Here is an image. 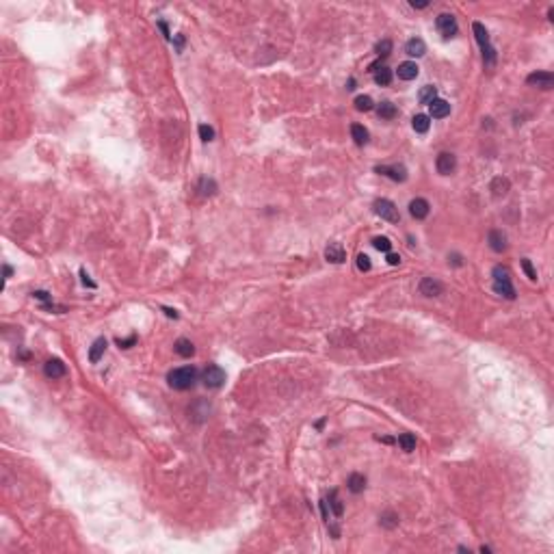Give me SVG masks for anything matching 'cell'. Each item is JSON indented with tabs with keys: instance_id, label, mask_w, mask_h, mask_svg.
Returning a JSON list of instances; mask_svg holds the SVG:
<instances>
[{
	"instance_id": "obj_1",
	"label": "cell",
	"mask_w": 554,
	"mask_h": 554,
	"mask_svg": "<svg viewBox=\"0 0 554 554\" xmlns=\"http://www.w3.org/2000/svg\"><path fill=\"white\" fill-rule=\"evenodd\" d=\"M167 381H169V385L175 390H189V388H193L195 381H197V368H193V366L175 368L167 375Z\"/></svg>"
},
{
	"instance_id": "obj_2",
	"label": "cell",
	"mask_w": 554,
	"mask_h": 554,
	"mask_svg": "<svg viewBox=\"0 0 554 554\" xmlns=\"http://www.w3.org/2000/svg\"><path fill=\"white\" fill-rule=\"evenodd\" d=\"M472 31H474V37H476L478 46H481V50H483V63H485V67H493V65H496V50H493L491 44H490L487 29L481 24V22H474Z\"/></svg>"
},
{
	"instance_id": "obj_3",
	"label": "cell",
	"mask_w": 554,
	"mask_h": 554,
	"mask_svg": "<svg viewBox=\"0 0 554 554\" xmlns=\"http://www.w3.org/2000/svg\"><path fill=\"white\" fill-rule=\"evenodd\" d=\"M372 208H375V215H379L383 221H390V223L400 221V212H398L396 204L390 202V199H377Z\"/></svg>"
},
{
	"instance_id": "obj_4",
	"label": "cell",
	"mask_w": 554,
	"mask_h": 554,
	"mask_svg": "<svg viewBox=\"0 0 554 554\" xmlns=\"http://www.w3.org/2000/svg\"><path fill=\"white\" fill-rule=\"evenodd\" d=\"M202 381L206 383V388H212V390L221 388V385L225 383V370H223L221 366H217V364L206 366L204 372H202Z\"/></svg>"
},
{
	"instance_id": "obj_5",
	"label": "cell",
	"mask_w": 554,
	"mask_h": 554,
	"mask_svg": "<svg viewBox=\"0 0 554 554\" xmlns=\"http://www.w3.org/2000/svg\"><path fill=\"white\" fill-rule=\"evenodd\" d=\"M435 24H437V29H440V32L446 37V39L455 37V35H457V31H459L457 20H455L450 13H440V16H437V20H435Z\"/></svg>"
},
{
	"instance_id": "obj_6",
	"label": "cell",
	"mask_w": 554,
	"mask_h": 554,
	"mask_svg": "<svg viewBox=\"0 0 554 554\" xmlns=\"http://www.w3.org/2000/svg\"><path fill=\"white\" fill-rule=\"evenodd\" d=\"M375 171L385 175V178L394 180V182H405L407 180V169L403 165H379V167H375Z\"/></svg>"
},
{
	"instance_id": "obj_7",
	"label": "cell",
	"mask_w": 554,
	"mask_h": 554,
	"mask_svg": "<svg viewBox=\"0 0 554 554\" xmlns=\"http://www.w3.org/2000/svg\"><path fill=\"white\" fill-rule=\"evenodd\" d=\"M455 167H457V158L450 154V152H442V154L435 158V169H437V174L450 175V174L455 171Z\"/></svg>"
},
{
	"instance_id": "obj_8",
	"label": "cell",
	"mask_w": 554,
	"mask_h": 554,
	"mask_svg": "<svg viewBox=\"0 0 554 554\" xmlns=\"http://www.w3.org/2000/svg\"><path fill=\"white\" fill-rule=\"evenodd\" d=\"M526 82L539 87V89H552L554 76H552V72H533L526 76Z\"/></svg>"
},
{
	"instance_id": "obj_9",
	"label": "cell",
	"mask_w": 554,
	"mask_h": 554,
	"mask_svg": "<svg viewBox=\"0 0 554 554\" xmlns=\"http://www.w3.org/2000/svg\"><path fill=\"white\" fill-rule=\"evenodd\" d=\"M444 292V284L435 277H422L420 282V295L425 297H440Z\"/></svg>"
},
{
	"instance_id": "obj_10",
	"label": "cell",
	"mask_w": 554,
	"mask_h": 554,
	"mask_svg": "<svg viewBox=\"0 0 554 554\" xmlns=\"http://www.w3.org/2000/svg\"><path fill=\"white\" fill-rule=\"evenodd\" d=\"M429 210H431V206L425 197H416V199H412V204H409V215L413 219H418V221L429 217Z\"/></svg>"
},
{
	"instance_id": "obj_11",
	"label": "cell",
	"mask_w": 554,
	"mask_h": 554,
	"mask_svg": "<svg viewBox=\"0 0 554 554\" xmlns=\"http://www.w3.org/2000/svg\"><path fill=\"white\" fill-rule=\"evenodd\" d=\"M44 372L48 379H61V377L67 375V368L61 360H48L44 364Z\"/></svg>"
},
{
	"instance_id": "obj_12",
	"label": "cell",
	"mask_w": 554,
	"mask_h": 554,
	"mask_svg": "<svg viewBox=\"0 0 554 554\" xmlns=\"http://www.w3.org/2000/svg\"><path fill=\"white\" fill-rule=\"evenodd\" d=\"M450 115V104L442 97H435V100L429 104V117H435V119H444Z\"/></svg>"
},
{
	"instance_id": "obj_13",
	"label": "cell",
	"mask_w": 554,
	"mask_h": 554,
	"mask_svg": "<svg viewBox=\"0 0 554 554\" xmlns=\"http://www.w3.org/2000/svg\"><path fill=\"white\" fill-rule=\"evenodd\" d=\"M487 243H490V247L496 253H502V251L507 249V236L502 234L500 230H491L490 236H487Z\"/></svg>"
},
{
	"instance_id": "obj_14",
	"label": "cell",
	"mask_w": 554,
	"mask_h": 554,
	"mask_svg": "<svg viewBox=\"0 0 554 554\" xmlns=\"http://www.w3.org/2000/svg\"><path fill=\"white\" fill-rule=\"evenodd\" d=\"M325 258H327L329 262H333V264H342L344 260H347V251L342 249V245L333 243V245H329L327 249H325Z\"/></svg>"
},
{
	"instance_id": "obj_15",
	"label": "cell",
	"mask_w": 554,
	"mask_h": 554,
	"mask_svg": "<svg viewBox=\"0 0 554 554\" xmlns=\"http://www.w3.org/2000/svg\"><path fill=\"white\" fill-rule=\"evenodd\" d=\"M405 52L409 54V57H422V54L427 52V46H425V41L420 39V37H412V39L405 44Z\"/></svg>"
},
{
	"instance_id": "obj_16",
	"label": "cell",
	"mask_w": 554,
	"mask_h": 554,
	"mask_svg": "<svg viewBox=\"0 0 554 554\" xmlns=\"http://www.w3.org/2000/svg\"><path fill=\"white\" fill-rule=\"evenodd\" d=\"M418 65L413 63V61H405V63H400L398 65V69H396V74H398V78L400 80H413V78L418 76Z\"/></svg>"
},
{
	"instance_id": "obj_17",
	"label": "cell",
	"mask_w": 554,
	"mask_h": 554,
	"mask_svg": "<svg viewBox=\"0 0 554 554\" xmlns=\"http://www.w3.org/2000/svg\"><path fill=\"white\" fill-rule=\"evenodd\" d=\"M104 351H106V338L93 340V344H91V348H89V362H91V364H97V362H100V357L104 355Z\"/></svg>"
},
{
	"instance_id": "obj_18",
	"label": "cell",
	"mask_w": 554,
	"mask_h": 554,
	"mask_svg": "<svg viewBox=\"0 0 554 554\" xmlns=\"http://www.w3.org/2000/svg\"><path fill=\"white\" fill-rule=\"evenodd\" d=\"M509 189H511V182L507 178H493L491 180V184H490V190L493 193V197H502V195H507L509 193Z\"/></svg>"
},
{
	"instance_id": "obj_19",
	"label": "cell",
	"mask_w": 554,
	"mask_h": 554,
	"mask_svg": "<svg viewBox=\"0 0 554 554\" xmlns=\"http://www.w3.org/2000/svg\"><path fill=\"white\" fill-rule=\"evenodd\" d=\"M174 348H175V353H178L180 357H193V355H195V347H193V342H190V340H186V338L175 340Z\"/></svg>"
},
{
	"instance_id": "obj_20",
	"label": "cell",
	"mask_w": 554,
	"mask_h": 554,
	"mask_svg": "<svg viewBox=\"0 0 554 554\" xmlns=\"http://www.w3.org/2000/svg\"><path fill=\"white\" fill-rule=\"evenodd\" d=\"M347 487H348V491H353V493H362L366 487V476L364 474H357V472L351 474L348 481H347Z\"/></svg>"
},
{
	"instance_id": "obj_21",
	"label": "cell",
	"mask_w": 554,
	"mask_h": 554,
	"mask_svg": "<svg viewBox=\"0 0 554 554\" xmlns=\"http://www.w3.org/2000/svg\"><path fill=\"white\" fill-rule=\"evenodd\" d=\"M351 137L357 145H366V143H368V130H366L362 124H353L351 126Z\"/></svg>"
},
{
	"instance_id": "obj_22",
	"label": "cell",
	"mask_w": 554,
	"mask_h": 554,
	"mask_svg": "<svg viewBox=\"0 0 554 554\" xmlns=\"http://www.w3.org/2000/svg\"><path fill=\"white\" fill-rule=\"evenodd\" d=\"M375 82L377 85H381V87H388L390 82H392V69L390 67H385V65H381L379 69H375Z\"/></svg>"
},
{
	"instance_id": "obj_23",
	"label": "cell",
	"mask_w": 554,
	"mask_h": 554,
	"mask_svg": "<svg viewBox=\"0 0 554 554\" xmlns=\"http://www.w3.org/2000/svg\"><path fill=\"white\" fill-rule=\"evenodd\" d=\"M412 126H413V130H416V132L425 134L427 130L431 128V117H429V115H422V113H420V115H416V117L412 119Z\"/></svg>"
},
{
	"instance_id": "obj_24",
	"label": "cell",
	"mask_w": 554,
	"mask_h": 554,
	"mask_svg": "<svg viewBox=\"0 0 554 554\" xmlns=\"http://www.w3.org/2000/svg\"><path fill=\"white\" fill-rule=\"evenodd\" d=\"M435 97H437V89H435V87H433V85H427V87H422V89H420V93H418V102H420V104H427V106H429L431 102L435 100Z\"/></svg>"
},
{
	"instance_id": "obj_25",
	"label": "cell",
	"mask_w": 554,
	"mask_h": 554,
	"mask_svg": "<svg viewBox=\"0 0 554 554\" xmlns=\"http://www.w3.org/2000/svg\"><path fill=\"white\" fill-rule=\"evenodd\" d=\"M377 113H379V117H381V119H394V117H396L398 111H396V106H394L392 102L385 100V102H381V104H379Z\"/></svg>"
},
{
	"instance_id": "obj_26",
	"label": "cell",
	"mask_w": 554,
	"mask_h": 554,
	"mask_svg": "<svg viewBox=\"0 0 554 554\" xmlns=\"http://www.w3.org/2000/svg\"><path fill=\"white\" fill-rule=\"evenodd\" d=\"M493 290L507 299H515V288L511 286V282H493Z\"/></svg>"
},
{
	"instance_id": "obj_27",
	"label": "cell",
	"mask_w": 554,
	"mask_h": 554,
	"mask_svg": "<svg viewBox=\"0 0 554 554\" xmlns=\"http://www.w3.org/2000/svg\"><path fill=\"white\" fill-rule=\"evenodd\" d=\"M398 444H400V448H403L405 453H412V450L416 448V437H413L412 433H400V435H398Z\"/></svg>"
},
{
	"instance_id": "obj_28",
	"label": "cell",
	"mask_w": 554,
	"mask_h": 554,
	"mask_svg": "<svg viewBox=\"0 0 554 554\" xmlns=\"http://www.w3.org/2000/svg\"><path fill=\"white\" fill-rule=\"evenodd\" d=\"M329 505H332L333 515H336V518H342L344 507H342V502H340V498H338V491H336V490H332V493H329Z\"/></svg>"
},
{
	"instance_id": "obj_29",
	"label": "cell",
	"mask_w": 554,
	"mask_h": 554,
	"mask_svg": "<svg viewBox=\"0 0 554 554\" xmlns=\"http://www.w3.org/2000/svg\"><path fill=\"white\" fill-rule=\"evenodd\" d=\"M372 247H375L377 251L390 253V249H392V240H390L388 236H377V238H372Z\"/></svg>"
},
{
	"instance_id": "obj_30",
	"label": "cell",
	"mask_w": 554,
	"mask_h": 554,
	"mask_svg": "<svg viewBox=\"0 0 554 554\" xmlns=\"http://www.w3.org/2000/svg\"><path fill=\"white\" fill-rule=\"evenodd\" d=\"M491 275H493V282H511V273H509V269L502 267V264L493 267Z\"/></svg>"
},
{
	"instance_id": "obj_31",
	"label": "cell",
	"mask_w": 554,
	"mask_h": 554,
	"mask_svg": "<svg viewBox=\"0 0 554 554\" xmlns=\"http://www.w3.org/2000/svg\"><path fill=\"white\" fill-rule=\"evenodd\" d=\"M199 190H202V195H215V193H217V184H215V180L202 178V180H199Z\"/></svg>"
},
{
	"instance_id": "obj_32",
	"label": "cell",
	"mask_w": 554,
	"mask_h": 554,
	"mask_svg": "<svg viewBox=\"0 0 554 554\" xmlns=\"http://www.w3.org/2000/svg\"><path fill=\"white\" fill-rule=\"evenodd\" d=\"M353 104H355L357 111H364V113H366V111L372 109V97L370 95H357Z\"/></svg>"
},
{
	"instance_id": "obj_33",
	"label": "cell",
	"mask_w": 554,
	"mask_h": 554,
	"mask_svg": "<svg viewBox=\"0 0 554 554\" xmlns=\"http://www.w3.org/2000/svg\"><path fill=\"white\" fill-rule=\"evenodd\" d=\"M379 520H381V526H385V528H394V526H398V515L392 513V511L383 513Z\"/></svg>"
},
{
	"instance_id": "obj_34",
	"label": "cell",
	"mask_w": 554,
	"mask_h": 554,
	"mask_svg": "<svg viewBox=\"0 0 554 554\" xmlns=\"http://www.w3.org/2000/svg\"><path fill=\"white\" fill-rule=\"evenodd\" d=\"M375 50H377L379 57H388V54L392 52V41H390V39H381L379 44L375 46Z\"/></svg>"
},
{
	"instance_id": "obj_35",
	"label": "cell",
	"mask_w": 554,
	"mask_h": 554,
	"mask_svg": "<svg viewBox=\"0 0 554 554\" xmlns=\"http://www.w3.org/2000/svg\"><path fill=\"white\" fill-rule=\"evenodd\" d=\"M357 269H360L362 273H368L370 269H372V264H370V258L366 253H360L357 255Z\"/></svg>"
},
{
	"instance_id": "obj_36",
	"label": "cell",
	"mask_w": 554,
	"mask_h": 554,
	"mask_svg": "<svg viewBox=\"0 0 554 554\" xmlns=\"http://www.w3.org/2000/svg\"><path fill=\"white\" fill-rule=\"evenodd\" d=\"M199 137H202V141H212V139H215V130H212L210 126L202 124L199 126Z\"/></svg>"
},
{
	"instance_id": "obj_37",
	"label": "cell",
	"mask_w": 554,
	"mask_h": 554,
	"mask_svg": "<svg viewBox=\"0 0 554 554\" xmlns=\"http://www.w3.org/2000/svg\"><path fill=\"white\" fill-rule=\"evenodd\" d=\"M522 269H524V273L528 275V279H537V271L533 269V262H530L528 258H524L522 260Z\"/></svg>"
},
{
	"instance_id": "obj_38",
	"label": "cell",
	"mask_w": 554,
	"mask_h": 554,
	"mask_svg": "<svg viewBox=\"0 0 554 554\" xmlns=\"http://www.w3.org/2000/svg\"><path fill=\"white\" fill-rule=\"evenodd\" d=\"M134 342H137V336H130V338H126V340H122V338L117 340V344H119L122 348H130Z\"/></svg>"
},
{
	"instance_id": "obj_39",
	"label": "cell",
	"mask_w": 554,
	"mask_h": 554,
	"mask_svg": "<svg viewBox=\"0 0 554 554\" xmlns=\"http://www.w3.org/2000/svg\"><path fill=\"white\" fill-rule=\"evenodd\" d=\"M388 264H390V267H398V264H400V255L390 251V253H388Z\"/></svg>"
},
{
	"instance_id": "obj_40",
	"label": "cell",
	"mask_w": 554,
	"mask_h": 554,
	"mask_svg": "<svg viewBox=\"0 0 554 554\" xmlns=\"http://www.w3.org/2000/svg\"><path fill=\"white\" fill-rule=\"evenodd\" d=\"M80 277H82V284H85V286H89V288H95V284L91 282V279H89V275H87L85 271H80Z\"/></svg>"
},
{
	"instance_id": "obj_41",
	"label": "cell",
	"mask_w": 554,
	"mask_h": 554,
	"mask_svg": "<svg viewBox=\"0 0 554 554\" xmlns=\"http://www.w3.org/2000/svg\"><path fill=\"white\" fill-rule=\"evenodd\" d=\"M32 297H37V299H41V301H48V299H50V295H48V292H44V290L32 292Z\"/></svg>"
},
{
	"instance_id": "obj_42",
	"label": "cell",
	"mask_w": 554,
	"mask_h": 554,
	"mask_svg": "<svg viewBox=\"0 0 554 554\" xmlns=\"http://www.w3.org/2000/svg\"><path fill=\"white\" fill-rule=\"evenodd\" d=\"M450 260H453V264H455V267H461V264H463V262H461V255H457V253H453V255H450V258H448V262H450Z\"/></svg>"
},
{
	"instance_id": "obj_43",
	"label": "cell",
	"mask_w": 554,
	"mask_h": 554,
	"mask_svg": "<svg viewBox=\"0 0 554 554\" xmlns=\"http://www.w3.org/2000/svg\"><path fill=\"white\" fill-rule=\"evenodd\" d=\"M409 4H412L413 9H427V7H429V2H427V0H425V2H416V0H412Z\"/></svg>"
},
{
	"instance_id": "obj_44",
	"label": "cell",
	"mask_w": 554,
	"mask_h": 554,
	"mask_svg": "<svg viewBox=\"0 0 554 554\" xmlns=\"http://www.w3.org/2000/svg\"><path fill=\"white\" fill-rule=\"evenodd\" d=\"M162 312H165V314L169 316V318H178V312L171 310V308H162Z\"/></svg>"
},
{
	"instance_id": "obj_45",
	"label": "cell",
	"mask_w": 554,
	"mask_h": 554,
	"mask_svg": "<svg viewBox=\"0 0 554 554\" xmlns=\"http://www.w3.org/2000/svg\"><path fill=\"white\" fill-rule=\"evenodd\" d=\"M347 89L351 91V89H355V78H348V82H347Z\"/></svg>"
},
{
	"instance_id": "obj_46",
	"label": "cell",
	"mask_w": 554,
	"mask_h": 554,
	"mask_svg": "<svg viewBox=\"0 0 554 554\" xmlns=\"http://www.w3.org/2000/svg\"><path fill=\"white\" fill-rule=\"evenodd\" d=\"M379 442H383V444H394V440L392 437H377Z\"/></svg>"
},
{
	"instance_id": "obj_47",
	"label": "cell",
	"mask_w": 554,
	"mask_h": 554,
	"mask_svg": "<svg viewBox=\"0 0 554 554\" xmlns=\"http://www.w3.org/2000/svg\"><path fill=\"white\" fill-rule=\"evenodd\" d=\"M11 273H13V271H11V267H4V279L11 277Z\"/></svg>"
},
{
	"instance_id": "obj_48",
	"label": "cell",
	"mask_w": 554,
	"mask_h": 554,
	"mask_svg": "<svg viewBox=\"0 0 554 554\" xmlns=\"http://www.w3.org/2000/svg\"><path fill=\"white\" fill-rule=\"evenodd\" d=\"M182 44H184L182 37H175V46H178V48H182Z\"/></svg>"
}]
</instances>
